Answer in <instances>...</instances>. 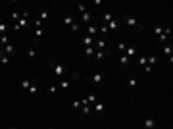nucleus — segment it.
<instances>
[{
  "label": "nucleus",
  "instance_id": "nucleus-4",
  "mask_svg": "<svg viewBox=\"0 0 173 129\" xmlns=\"http://www.w3.org/2000/svg\"><path fill=\"white\" fill-rule=\"evenodd\" d=\"M104 110H106V104H104V102L96 100V102L92 104V112H94L96 116H102V114H104Z\"/></svg>",
  "mask_w": 173,
  "mask_h": 129
},
{
  "label": "nucleus",
  "instance_id": "nucleus-9",
  "mask_svg": "<svg viewBox=\"0 0 173 129\" xmlns=\"http://www.w3.org/2000/svg\"><path fill=\"white\" fill-rule=\"evenodd\" d=\"M94 50H106V39H94Z\"/></svg>",
  "mask_w": 173,
  "mask_h": 129
},
{
  "label": "nucleus",
  "instance_id": "nucleus-17",
  "mask_svg": "<svg viewBox=\"0 0 173 129\" xmlns=\"http://www.w3.org/2000/svg\"><path fill=\"white\" fill-rule=\"evenodd\" d=\"M81 114H83V116H91V114H92V106H91V104H83V106H81Z\"/></svg>",
  "mask_w": 173,
  "mask_h": 129
},
{
  "label": "nucleus",
  "instance_id": "nucleus-35",
  "mask_svg": "<svg viewBox=\"0 0 173 129\" xmlns=\"http://www.w3.org/2000/svg\"><path fill=\"white\" fill-rule=\"evenodd\" d=\"M71 106H73V110H81V106H83V104H81V100H75Z\"/></svg>",
  "mask_w": 173,
  "mask_h": 129
},
{
  "label": "nucleus",
  "instance_id": "nucleus-8",
  "mask_svg": "<svg viewBox=\"0 0 173 129\" xmlns=\"http://www.w3.org/2000/svg\"><path fill=\"white\" fill-rule=\"evenodd\" d=\"M156 127V118L154 116H146L144 118V129H154Z\"/></svg>",
  "mask_w": 173,
  "mask_h": 129
},
{
  "label": "nucleus",
  "instance_id": "nucleus-37",
  "mask_svg": "<svg viewBox=\"0 0 173 129\" xmlns=\"http://www.w3.org/2000/svg\"><path fill=\"white\" fill-rule=\"evenodd\" d=\"M125 48H127V44H125V43H119V44H117V50H119L121 54L125 52Z\"/></svg>",
  "mask_w": 173,
  "mask_h": 129
},
{
  "label": "nucleus",
  "instance_id": "nucleus-21",
  "mask_svg": "<svg viewBox=\"0 0 173 129\" xmlns=\"http://www.w3.org/2000/svg\"><path fill=\"white\" fill-rule=\"evenodd\" d=\"M58 89H62V91H67V89H69V87H71V83H69V81H58Z\"/></svg>",
  "mask_w": 173,
  "mask_h": 129
},
{
  "label": "nucleus",
  "instance_id": "nucleus-27",
  "mask_svg": "<svg viewBox=\"0 0 173 129\" xmlns=\"http://www.w3.org/2000/svg\"><path fill=\"white\" fill-rule=\"evenodd\" d=\"M35 56H37L35 48H31V46H29V48H27V58H29V60H35Z\"/></svg>",
  "mask_w": 173,
  "mask_h": 129
},
{
  "label": "nucleus",
  "instance_id": "nucleus-20",
  "mask_svg": "<svg viewBox=\"0 0 173 129\" xmlns=\"http://www.w3.org/2000/svg\"><path fill=\"white\" fill-rule=\"evenodd\" d=\"M83 54H85V58H92V56H94V46H87V48H83Z\"/></svg>",
  "mask_w": 173,
  "mask_h": 129
},
{
  "label": "nucleus",
  "instance_id": "nucleus-11",
  "mask_svg": "<svg viewBox=\"0 0 173 129\" xmlns=\"http://www.w3.org/2000/svg\"><path fill=\"white\" fill-rule=\"evenodd\" d=\"M81 44H83V48H87V46H94V39L91 37V35H85V37L81 39Z\"/></svg>",
  "mask_w": 173,
  "mask_h": 129
},
{
  "label": "nucleus",
  "instance_id": "nucleus-6",
  "mask_svg": "<svg viewBox=\"0 0 173 129\" xmlns=\"http://www.w3.org/2000/svg\"><path fill=\"white\" fill-rule=\"evenodd\" d=\"M123 54L127 56V58H131V60H133L135 56L139 54V50H137V46H135V44H127V48H125V52H123Z\"/></svg>",
  "mask_w": 173,
  "mask_h": 129
},
{
  "label": "nucleus",
  "instance_id": "nucleus-32",
  "mask_svg": "<svg viewBox=\"0 0 173 129\" xmlns=\"http://www.w3.org/2000/svg\"><path fill=\"white\" fill-rule=\"evenodd\" d=\"M12 19H14V23H18L19 19H21V14H19V12H14V14H12Z\"/></svg>",
  "mask_w": 173,
  "mask_h": 129
},
{
  "label": "nucleus",
  "instance_id": "nucleus-33",
  "mask_svg": "<svg viewBox=\"0 0 173 129\" xmlns=\"http://www.w3.org/2000/svg\"><path fill=\"white\" fill-rule=\"evenodd\" d=\"M48 92H50V95H56V92H58V85H50L48 87Z\"/></svg>",
  "mask_w": 173,
  "mask_h": 129
},
{
  "label": "nucleus",
  "instance_id": "nucleus-24",
  "mask_svg": "<svg viewBox=\"0 0 173 129\" xmlns=\"http://www.w3.org/2000/svg\"><path fill=\"white\" fill-rule=\"evenodd\" d=\"M6 44H10V37H8V35H0V46L4 48Z\"/></svg>",
  "mask_w": 173,
  "mask_h": 129
},
{
  "label": "nucleus",
  "instance_id": "nucleus-1",
  "mask_svg": "<svg viewBox=\"0 0 173 129\" xmlns=\"http://www.w3.org/2000/svg\"><path fill=\"white\" fill-rule=\"evenodd\" d=\"M121 23L123 25H127V27L131 29H135V31H143V23H139V19L137 18H133V15H123V19H121Z\"/></svg>",
  "mask_w": 173,
  "mask_h": 129
},
{
  "label": "nucleus",
  "instance_id": "nucleus-12",
  "mask_svg": "<svg viewBox=\"0 0 173 129\" xmlns=\"http://www.w3.org/2000/svg\"><path fill=\"white\" fill-rule=\"evenodd\" d=\"M87 35H91V37H98V27L94 23H88V27H87Z\"/></svg>",
  "mask_w": 173,
  "mask_h": 129
},
{
  "label": "nucleus",
  "instance_id": "nucleus-23",
  "mask_svg": "<svg viewBox=\"0 0 173 129\" xmlns=\"http://www.w3.org/2000/svg\"><path fill=\"white\" fill-rule=\"evenodd\" d=\"M119 62H121V66H125V68H127V66H131V58H127L125 54L119 56Z\"/></svg>",
  "mask_w": 173,
  "mask_h": 129
},
{
  "label": "nucleus",
  "instance_id": "nucleus-38",
  "mask_svg": "<svg viewBox=\"0 0 173 129\" xmlns=\"http://www.w3.org/2000/svg\"><path fill=\"white\" fill-rule=\"evenodd\" d=\"M12 29L15 31V33H18V31H23V29H21V27H19V25H18V23H14V25H12Z\"/></svg>",
  "mask_w": 173,
  "mask_h": 129
},
{
  "label": "nucleus",
  "instance_id": "nucleus-41",
  "mask_svg": "<svg viewBox=\"0 0 173 129\" xmlns=\"http://www.w3.org/2000/svg\"><path fill=\"white\" fill-rule=\"evenodd\" d=\"M6 129H15V127H6Z\"/></svg>",
  "mask_w": 173,
  "mask_h": 129
},
{
  "label": "nucleus",
  "instance_id": "nucleus-2",
  "mask_svg": "<svg viewBox=\"0 0 173 129\" xmlns=\"http://www.w3.org/2000/svg\"><path fill=\"white\" fill-rule=\"evenodd\" d=\"M48 66L52 68V73H54V77H56L58 81L62 79V75H66V73H67V68H66V66H62V64H56V62H50Z\"/></svg>",
  "mask_w": 173,
  "mask_h": 129
},
{
  "label": "nucleus",
  "instance_id": "nucleus-15",
  "mask_svg": "<svg viewBox=\"0 0 173 129\" xmlns=\"http://www.w3.org/2000/svg\"><path fill=\"white\" fill-rule=\"evenodd\" d=\"M43 35H44V29H33V40L35 43H39Z\"/></svg>",
  "mask_w": 173,
  "mask_h": 129
},
{
  "label": "nucleus",
  "instance_id": "nucleus-31",
  "mask_svg": "<svg viewBox=\"0 0 173 129\" xmlns=\"http://www.w3.org/2000/svg\"><path fill=\"white\" fill-rule=\"evenodd\" d=\"M69 29L73 31V33H79V31H81V25H79V23H77V21H75V23H73V25H71V27H69Z\"/></svg>",
  "mask_w": 173,
  "mask_h": 129
},
{
  "label": "nucleus",
  "instance_id": "nucleus-14",
  "mask_svg": "<svg viewBox=\"0 0 173 129\" xmlns=\"http://www.w3.org/2000/svg\"><path fill=\"white\" fill-rule=\"evenodd\" d=\"M62 23H64V25H67V27H71V25L75 23V18H73L71 14H66V15H64V21H62Z\"/></svg>",
  "mask_w": 173,
  "mask_h": 129
},
{
  "label": "nucleus",
  "instance_id": "nucleus-19",
  "mask_svg": "<svg viewBox=\"0 0 173 129\" xmlns=\"http://www.w3.org/2000/svg\"><path fill=\"white\" fill-rule=\"evenodd\" d=\"M29 87H31V79H21L19 81V89L21 91H29Z\"/></svg>",
  "mask_w": 173,
  "mask_h": 129
},
{
  "label": "nucleus",
  "instance_id": "nucleus-7",
  "mask_svg": "<svg viewBox=\"0 0 173 129\" xmlns=\"http://www.w3.org/2000/svg\"><path fill=\"white\" fill-rule=\"evenodd\" d=\"M169 35H171V29L169 27H164V33L158 35V40L162 44H167V39H169Z\"/></svg>",
  "mask_w": 173,
  "mask_h": 129
},
{
  "label": "nucleus",
  "instance_id": "nucleus-5",
  "mask_svg": "<svg viewBox=\"0 0 173 129\" xmlns=\"http://www.w3.org/2000/svg\"><path fill=\"white\" fill-rule=\"evenodd\" d=\"M27 92H29L31 98H35V96L39 95V81H37V79H31V87H29Z\"/></svg>",
  "mask_w": 173,
  "mask_h": 129
},
{
  "label": "nucleus",
  "instance_id": "nucleus-28",
  "mask_svg": "<svg viewBox=\"0 0 173 129\" xmlns=\"http://www.w3.org/2000/svg\"><path fill=\"white\" fill-rule=\"evenodd\" d=\"M46 18H48V10H40V14H39V19H40V21H44Z\"/></svg>",
  "mask_w": 173,
  "mask_h": 129
},
{
  "label": "nucleus",
  "instance_id": "nucleus-18",
  "mask_svg": "<svg viewBox=\"0 0 173 129\" xmlns=\"http://www.w3.org/2000/svg\"><path fill=\"white\" fill-rule=\"evenodd\" d=\"M125 85L129 87V89H135V87L139 85V81H137V77H129L127 81H125Z\"/></svg>",
  "mask_w": 173,
  "mask_h": 129
},
{
  "label": "nucleus",
  "instance_id": "nucleus-26",
  "mask_svg": "<svg viewBox=\"0 0 173 129\" xmlns=\"http://www.w3.org/2000/svg\"><path fill=\"white\" fill-rule=\"evenodd\" d=\"M81 19L85 23H91V19H92V15H91V12H85V14H81Z\"/></svg>",
  "mask_w": 173,
  "mask_h": 129
},
{
  "label": "nucleus",
  "instance_id": "nucleus-13",
  "mask_svg": "<svg viewBox=\"0 0 173 129\" xmlns=\"http://www.w3.org/2000/svg\"><path fill=\"white\" fill-rule=\"evenodd\" d=\"M119 25H121V21H117V19H112L110 23H106V27H108V31H117Z\"/></svg>",
  "mask_w": 173,
  "mask_h": 129
},
{
  "label": "nucleus",
  "instance_id": "nucleus-22",
  "mask_svg": "<svg viewBox=\"0 0 173 129\" xmlns=\"http://www.w3.org/2000/svg\"><path fill=\"white\" fill-rule=\"evenodd\" d=\"M164 54L171 60V56H173V48H171V44H164Z\"/></svg>",
  "mask_w": 173,
  "mask_h": 129
},
{
  "label": "nucleus",
  "instance_id": "nucleus-40",
  "mask_svg": "<svg viewBox=\"0 0 173 129\" xmlns=\"http://www.w3.org/2000/svg\"><path fill=\"white\" fill-rule=\"evenodd\" d=\"M2 56H4V50H2V46H0V58H2Z\"/></svg>",
  "mask_w": 173,
  "mask_h": 129
},
{
  "label": "nucleus",
  "instance_id": "nucleus-25",
  "mask_svg": "<svg viewBox=\"0 0 173 129\" xmlns=\"http://www.w3.org/2000/svg\"><path fill=\"white\" fill-rule=\"evenodd\" d=\"M112 19H114V15L110 14V12H106V14L102 15V21H104V25H106V23H110V21H112Z\"/></svg>",
  "mask_w": 173,
  "mask_h": 129
},
{
  "label": "nucleus",
  "instance_id": "nucleus-36",
  "mask_svg": "<svg viewBox=\"0 0 173 129\" xmlns=\"http://www.w3.org/2000/svg\"><path fill=\"white\" fill-rule=\"evenodd\" d=\"M154 33H156V35H162V33H164V27H162V25H156V27H154Z\"/></svg>",
  "mask_w": 173,
  "mask_h": 129
},
{
  "label": "nucleus",
  "instance_id": "nucleus-30",
  "mask_svg": "<svg viewBox=\"0 0 173 129\" xmlns=\"http://www.w3.org/2000/svg\"><path fill=\"white\" fill-rule=\"evenodd\" d=\"M6 64H10V56H6V54H4L2 58H0V66H6Z\"/></svg>",
  "mask_w": 173,
  "mask_h": 129
},
{
  "label": "nucleus",
  "instance_id": "nucleus-39",
  "mask_svg": "<svg viewBox=\"0 0 173 129\" xmlns=\"http://www.w3.org/2000/svg\"><path fill=\"white\" fill-rule=\"evenodd\" d=\"M144 71H146V73H150V71H152V66L146 64V66H144Z\"/></svg>",
  "mask_w": 173,
  "mask_h": 129
},
{
  "label": "nucleus",
  "instance_id": "nucleus-29",
  "mask_svg": "<svg viewBox=\"0 0 173 129\" xmlns=\"http://www.w3.org/2000/svg\"><path fill=\"white\" fill-rule=\"evenodd\" d=\"M137 64L140 66V68H144V66H146V56H139V60H137Z\"/></svg>",
  "mask_w": 173,
  "mask_h": 129
},
{
  "label": "nucleus",
  "instance_id": "nucleus-3",
  "mask_svg": "<svg viewBox=\"0 0 173 129\" xmlns=\"http://www.w3.org/2000/svg\"><path fill=\"white\" fill-rule=\"evenodd\" d=\"M88 81H92V83H96V85H100L104 79H106V73L104 71H96V73H92V75H88L87 77Z\"/></svg>",
  "mask_w": 173,
  "mask_h": 129
},
{
  "label": "nucleus",
  "instance_id": "nucleus-34",
  "mask_svg": "<svg viewBox=\"0 0 173 129\" xmlns=\"http://www.w3.org/2000/svg\"><path fill=\"white\" fill-rule=\"evenodd\" d=\"M77 12L85 14V12H87V6H85V4H77Z\"/></svg>",
  "mask_w": 173,
  "mask_h": 129
},
{
  "label": "nucleus",
  "instance_id": "nucleus-16",
  "mask_svg": "<svg viewBox=\"0 0 173 129\" xmlns=\"http://www.w3.org/2000/svg\"><path fill=\"white\" fill-rule=\"evenodd\" d=\"M108 54H110V50H94V58H96V60H102V58H106Z\"/></svg>",
  "mask_w": 173,
  "mask_h": 129
},
{
  "label": "nucleus",
  "instance_id": "nucleus-10",
  "mask_svg": "<svg viewBox=\"0 0 173 129\" xmlns=\"http://www.w3.org/2000/svg\"><path fill=\"white\" fill-rule=\"evenodd\" d=\"M4 54H6V56H10V58H12V56L15 54V44L14 43H10V44H6V46H4Z\"/></svg>",
  "mask_w": 173,
  "mask_h": 129
}]
</instances>
